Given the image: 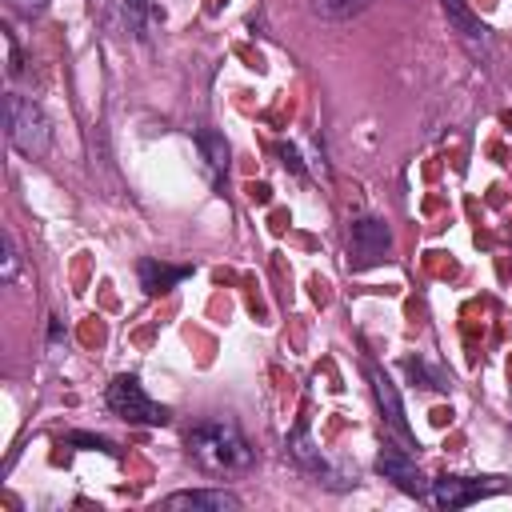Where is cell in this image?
<instances>
[{
  "instance_id": "obj_3",
  "label": "cell",
  "mask_w": 512,
  "mask_h": 512,
  "mask_svg": "<svg viewBox=\"0 0 512 512\" xmlns=\"http://www.w3.org/2000/svg\"><path fill=\"white\" fill-rule=\"evenodd\" d=\"M108 408H112L116 416L132 420V424H164V420H168V408L156 404V400L144 392V384H140L136 376H116V380L108 384Z\"/></svg>"
},
{
  "instance_id": "obj_9",
  "label": "cell",
  "mask_w": 512,
  "mask_h": 512,
  "mask_svg": "<svg viewBox=\"0 0 512 512\" xmlns=\"http://www.w3.org/2000/svg\"><path fill=\"white\" fill-rule=\"evenodd\" d=\"M372 392H376V404H380V412L388 416V428H392L396 436H404V440H408L404 404H400V396H396V388L388 384V376H384V372H372Z\"/></svg>"
},
{
  "instance_id": "obj_12",
  "label": "cell",
  "mask_w": 512,
  "mask_h": 512,
  "mask_svg": "<svg viewBox=\"0 0 512 512\" xmlns=\"http://www.w3.org/2000/svg\"><path fill=\"white\" fill-rule=\"evenodd\" d=\"M288 452H292L308 472H316V476H320V472H328V460L320 456V448H312V440H308V432H304V428H296V432L288 436Z\"/></svg>"
},
{
  "instance_id": "obj_5",
  "label": "cell",
  "mask_w": 512,
  "mask_h": 512,
  "mask_svg": "<svg viewBox=\"0 0 512 512\" xmlns=\"http://www.w3.org/2000/svg\"><path fill=\"white\" fill-rule=\"evenodd\" d=\"M376 468L384 472V480H392L400 492H408V496H428L432 492V484L424 480V472L416 468V460L404 452V448H384L380 456H376Z\"/></svg>"
},
{
  "instance_id": "obj_17",
  "label": "cell",
  "mask_w": 512,
  "mask_h": 512,
  "mask_svg": "<svg viewBox=\"0 0 512 512\" xmlns=\"http://www.w3.org/2000/svg\"><path fill=\"white\" fill-rule=\"evenodd\" d=\"M44 4H48V0H16V8H20V12H40Z\"/></svg>"
},
{
  "instance_id": "obj_15",
  "label": "cell",
  "mask_w": 512,
  "mask_h": 512,
  "mask_svg": "<svg viewBox=\"0 0 512 512\" xmlns=\"http://www.w3.org/2000/svg\"><path fill=\"white\" fill-rule=\"evenodd\" d=\"M16 272H20V256H16L12 240L4 236V264H0V280H4V284H12V280H16Z\"/></svg>"
},
{
  "instance_id": "obj_4",
  "label": "cell",
  "mask_w": 512,
  "mask_h": 512,
  "mask_svg": "<svg viewBox=\"0 0 512 512\" xmlns=\"http://www.w3.org/2000/svg\"><path fill=\"white\" fill-rule=\"evenodd\" d=\"M388 248H392V232H388V224L384 220H376V216H360V220H352V232H348V260H352V268H372V264H380L384 256H388Z\"/></svg>"
},
{
  "instance_id": "obj_1",
  "label": "cell",
  "mask_w": 512,
  "mask_h": 512,
  "mask_svg": "<svg viewBox=\"0 0 512 512\" xmlns=\"http://www.w3.org/2000/svg\"><path fill=\"white\" fill-rule=\"evenodd\" d=\"M188 452L208 472H244L256 456L252 444L244 440V432L232 420H200L188 432Z\"/></svg>"
},
{
  "instance_id": "obj_13",
  "label": "cell",
  "mask_w": 512,
  "mask_h": 512,
  "mask_svg": "<svg viewBox=\"0 0 512 512\" xmlns=\"http://www.w3.org/2000/svg\"><path fill=\"white\" fill-rule=\"evenodd\" d=\"M372 0H312V12L320 20H348L356 12H364Z\"/></svg>"
},
{
  "instance_id": "obj_11",
  "label": "cell",
  "mask_w": 512,
  "mask_h": 512,
  "mask_svg": "<svg viewBox=\"0 0 512 512\" xmlns=\"http://www.w3.org/2000/svg\"><path fill=\"white\" fill-rule=\"evenodd\" d=\"M196 148H200V156H204V164H208L212 176H220V172L228 168V144H224L220 132L200 128V132H196Z\"/></svg>"
},
{
  "instance_id": "obj_16",
  "label": "cell",
  "mask_w": 512,
  "mask_h": 512,
  "mask_svg": "<svg viewBox=\"0 0 512 512\" xmlns=\"http://www.w3.org/2000/svg\"><path fill=\"white\" fill-rule=\"evenodd\" d=\"M8 72H20V52H16L12 36H8Z\"/></svg>"
},
{
  "instance_id": "obj_6",
  "label": "cell",
  "mask_w": 512,
  "mask_h": 512,
  "mask_svg": "<svg viewBox=\"0 0 512 512\" xmlns=\"http://www.w3.org/2000/svg\"><path fill=\"white\" fill-rule=\"evenodd\" d=\"M504 484H496V480H468V476H440V480H432V500L440 504V508H468L472 500H480V496H488V492H500Z\"/></svg>"
},
{
  "instance_id": "obj_8",
  "label": "cell",
  "mask_w": 512,
  "mask_h": 512,
  "mask_svg": "<svg viewBox=\"0 0 512 512\" xmlns=\"http://www.w3.org/2000/svg\"><path fill=\"white\" fill-rule=\"evenodd\" d=\"M164 508H192V512H236L240 496L224 492V488H188V492H172L164 496Z\"/></svg>"
},
{
  "instance_id": "obj_2",
  "label": "cell",
  "mask_w": 512,
  "mask_h": 512,
  "mask_svg": "<svg viewBox=\"0 0 512 512\" xmlns=\"http://www.w3.org/2000/svg\"><path fill=\"white\" fill-rule=\"evenodd\" d=\"M4 124H8V140L16 152L24 156H44L48 144H52V128H48V116L40 112V104H32L28 96L12 92L4 100Z\"/></svg>"
},
{
  "instance_id": "obj_10",
  "label": "cell",
  "mask_w": 512,
  "mask_h": 512,
  "mask_svg": "<svg viewBox=\"0 0 512 512\" xmlns=\"http://www.w3.org/2000/svg\"><path fill=\"white\" fill-rule=\"evenodd\" d=\"M184 276H188V268H172V264H160V260H140V284H144V292H152V296L168 292V288L180 284Z\"/></svg>"
},
{
  "instance_id": "obj_14",
  "label": "cell",
  "mask_w": 512,
  "mask_h": 512,
  "mask_svg": "<svg viewBox=\"0 0 512 512\" xmlns=\"http://www.w3.org/2000/svg\"><path fill=\"white\" fill-rule=\"evenodd\" d=\"M124 12H128V24H132V32H136V36H148L152 20L160 16L152 0H124Z\"/></svg>"
},
{
  "instance_id": "obj_7",
  "label": "cell",
  "mask_w": 512,
  "mask_h": 512,
  "mask_svg": "<svg viewBox=\"0 0 512 512\" xmlns=\"http://www.w3.org/2000/svg\"><path fill=\"white\" fill-rule=\"evenodd\" d=\"M444 16H448V24L456 28V36H460L472 52H488V48H492L488 24H484L480 16H472V8H468L464 0H444Z\"/></svg>"
}]
</instances>
